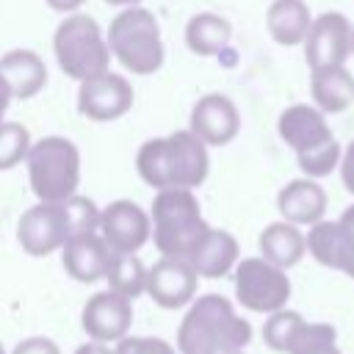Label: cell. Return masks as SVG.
<instances>
[{"instance_id": "6da1fadb", "label": "cell", "mask_w": 354, "mask_h": 354, "mask_svg": "<svg viewBox=\"0 0 354 354\" xmlns=\"http://www.w3.org/2000/svg\"><path fill=\"white\" fill-rule=\"evenodd\" d=\"M138 177L155 191L163 188H199L210 171L207 144L191 130H177L163 138H149L136 155Z\"/></svg>"}, {"instance_id": "7a4b0ae2", "label": "cell", "mask_w": 354, "mask_h": 354, "mask_svg": "<svg viewBox=\"0 0 354 354\" xmlns=\"http://www.w3.org/2000/svg\"><path fill=\"white\" fill-rule=\"evenodd\" d=\"M252 340V324L241 318L230 299L205 293L191 301L177 329L180 354H227L243 351Z\"/></svg>"}, {"instance_id": "3957f363", "label": "cell", "mask_w": 354, "mask_h": 354, "mask_svg": "<svg viewBox=\"0 0 354 354\" xmlns=\"http://www.w3.org/2000/svg\"><path fill=\"white\" fill-rule=\"evenodd\" d=\"M149 221H152V241L158 252L169 257H185V260L210 227L202 218L199 199L194 196L191 188L155 191Z\"/></svg>"}, {"instance_id": "277c9868", "label": "cell", "mask_w": 354, "mask_h": 354, "mask_svg": "<svg viewBox=\"0 0 354 354\" xmlns=\"http://www.w3.org/2000/svg\"><path fill=\"white\" fill-rule=\"evenodd\" d=\"M111 55L133 75H152L163 66V39L160 25L152 11L141 6H127L119 11L105 33Z\"/></svg>"}, {"instance_id": "5b68a950", "label": "cell", "mask_w": 354, "mask_h": 354, "mask_svg": "<svg viewBox=\"0 0 354 354\" xmlns=\"http://www.w3.org/2000/svg\"><path fill=\"white\" fill-rule=\"evenodd\" d=\"M28 180L41 202H64L77 194L80 185V152L64 136H44L30 144L28 158Z\"/></svg>"}, {"instance_id": "8992f818", "label": "cell", "mask_w": 354, "mask_h": 354, "mask_svg": "<svg viewBox=\"0 0 354 354\" xmlns=\"http://www.w3.org/2000/svg\"><path fill=\"white\" fill-rule=\"evenodd\" d=\"M53 50L61 72L72 80H86L91 75H100L111 69V47L97 25L94 17L88 14H66L64 22L55 28L53 36Z\"/></svg>"}, {"instance_id": "52a82bcc", "label": "cell", "mask_w": 354, "mask_h": 354, "mask_svg": "<svg viewBox=\"0 0 354 354\" xmlns=\"http://www.w3.org/2000/svg\"><path fill=\"white\" fill-rule=\"evenodd\" d=\"M235 271V299L252 313H277L290 299V279L285 268L268 263L266 257H243Z\"/></svg>"}, {"instance_id": "ba28073f", "label": "cell", "mask_w": 354, "mask_h": 354, "mask_svg": "<svg viewBox=\"0 0 354 354\" xmlns=\"http://www.w3.org/2000/svg\"><path fill=\"white\" fill-rule=\"evenodd\" d=\"M69 238V224L61 202H36L17 221V241L30 257H44L61 249Z\"/></svg>"}, {"instance_id": "9c48e42d", "label": "cell", "mask_w": 354, "mask_h": 354, "mask_svg": "<svg viewBox=\"0 0 354 354\" xmlns=\"http://www.w3.org/2000/svg\"><path fill=\"white\" fill-rule=\"evenodd\" d=\"M133 108V86L127 77L105 69L80 80L77 111L91 122H113Z\"/></svg>"}, {"instance_id": "30bf717a", "label": "cell", "mask_w": 354, "mask_h": 354, "mask_svg": "<svg viewBox=\"0 0 354 354\" xmlns=\"http://www.w3.org/2000/svg\"><path fill=\"white\" fill-rule=\"evenodd\" d=\"M301 44L310 69L346 64L351 55V22L340 11H324L321 17H313Z\"/></svg>"}, {"instance_id": "8fae6325", "label": "cell", "mask_w": 354, "mask_h": 354, "mask_svg": "<svg viewBox=\"0 0 354 354\" xmlns=\"http://www.w3.org/2000/svg\"><path fill=\"white\" fill-rule=\"evenodd\" d=\"M196 282L199 277L185 257L160 254V260H155V266L147 268V293L163 310L191 304L196 299Z\"/></svg>"}, {"instance_id": "7c38bea8", "label": "cell", "mask_w": 354, "mask_h": 354, "mask_svg": "<svg viewBox=\"0 0 354 354\" xmlns=\"http://www.w3.org/2000/svg\"><path fill=\"white\" fill-rule=\"evenodd\" d=\"M102 241L111 252H138L152 238L149 213L141 210L130 199H116L100 210V230Z\"/></svg>"}, {"instance_id": "4fadbf2b", "label": "cell", "mask_w": 354, "mask_h": 354, "mask_svg": "<svg viewBox=\"0 0 354 354\" xmlns=\"http://www.w3.org/2000/svg\"><path fill=\"white\" fill-rule=\"evenodd\" d=\"M83 332L97 343H116L127 335L133 321V299L116 293V290H100L94 293L80 313Z\"/></svg>"}, {"instance_id": "5bb4252c", "label": "cell", "mask_w": 354, "mask_h": 354, "mask_svg": "<svg viewBox=\"0 0 354 354\" xmlns=\"http://www.w3.org/2000/svg\"><path fill=\"white\" fill-rule=\"evenodd\" d=\"M188 130L199 141H205L207 147H224L241 130L238 105L227 94H205L191 108V124H188Z\"/></svg>"}, {"instance_id": "9a60e30c", "label": "cell", "mask_w": 354, "mask_h": 354, "mask_svg": "<svg viewBox=\"0 0 354 354\" xmlns=\"http://www.w3.org/2000/svg\"><path fill=\"white\" fill-rule=\"evenodd\" d=\"M111 246L102 241L100 232H83V235H72L66 238V243L61 246V263L64 271L83 285L100 282L105 279L108 263H111Z\"/></svg>"}, {"instance_id": "2e32d148", "label": "cell", "mask_w": 354, "mask_h": 354, "mask_svg": "<svg viewBox=\"0 0 354 354\" xmlns=\"http://www.w3.org/2000/svg\"><path fill=\"white\" fill-rule=\"evenodd\" d=\"M277 130H279V138L293 149V152H304V149H313L332 136V127L324 116L321 108L315 105H290L279 113V122H277Z\"/></svg>"}, {"instance_id": "e0dca14e", "label": "cell", "mask_w": 354, "mask_h": 354, "mask_svg": "<svg viewBox=\"0 0 354 354\" xmlns=\"http://www.w3.org/2000/svg\"><path fill=\"white\" fill-rule=\"evenodd\" d=\"M238 254H241V246L232 232L207 227V232L199 238V243L188 254V263L196 271V277L218 279V277H227L238 266Z\"/></svg>"}, {"instance_id": "ac0fdd59", "label": "cell", "mask_w": 354, "mask_h": 354, "mask_svg": "<svg viewBox=\"0 0 354 354\" xmlns=\"http://www.w3.org/2000/svg\"><path fill=\"white\" fill-rule=\"evenodd\" d=\"M277 210L282 213L285 221L296 227H310L321 221L326 213V191L313 177L290 180L277 196Z\"/></svg>"}, {"instance_id": "d6986e66", "label": "cell", "mask_w": 354, "mask_h": 354, "mask_svg": "<svg viewBox=\"0 0 354 354\" xmlns=\"http://www.w3.org/2000/svg\"><path fill=\"white\" fill-rule=\"evenodd\" d=\"M0 75L14 100H33L47 86V66L33 50H8L0 58Z\"/></svg>"}, {"instance_id": "ffe728a7", "label": "cell", "mask_w": 354, "mask_h": 354, "mask_svg": "<svg viewBox=\"0 0 354 354\" xmlns=\"http://www.w3.org/2000/svg\"><path fill=\"white\" fill-rule=\"evenodd\" d=\"M310 94L315 108L324 113H343L354 102V75L346 69V64L318 66L310 75Z\"/></svg>"}, {"instance_id": "44dd1931", "label": "cell", "mask_w": 354, "mask_h": 354, "mask_svg": "<svg viewBox=\"0 0 354 354\" xmlns=\"http://www.w3.org/2000/svg\"><path fill=\"white\" fill-rule=\"evenodd\" d=\"M260 257H266L268 263L279 266V268H293L296 263H301V257L307 254V241L304 232L290 224V221H274L260 232Z\"/></svg>"}, {"instance_id": "7402d4cb", "label": "cell", "mask_w": 354, "mask_h": 354, "mask_svg": "<svg viewBox=\"0 0 354 354\" xmlns=\"http://www.w3.org/2000/svg\"><path fill=\"white\" fill-rule=\"evenodd\" d=\"M313 14L304 0H274L266 11V28L271 39L282 47H296L310 30Z\"/></svg>"}, {"instance_id": "603a6c76", "label": "cell", "mask_w": 354, "mask_h": 354, "mask_svg": "<svg viewBox=\"0 0 354 354\" xmlns=\"http://www.w3.org/2000/svg\"><path fill=\"white\" fill-rule=\"evenodd\" d=\"M230 36H232V25L213 11H199L185 25V44L194 55L221 53L230 44Z\"/></svg>"}, {"instance_id": "cb8c5ba5", "label": "cell", "mask_w": 354, "mask_h": 354, "mask_svg": "<svg viewBox=\"0 0 354 354\" xmlns=\"http://www.w3.org/2000/svg\"><path fill=\"white\" fill-rule=\"evenodd\" d=\"M304 241H307V252L313 254L315 263L335 268V271L343 268L346 254H348V241H346L337 221L321 218V221L310 224V232H304Z\"/></svg>"}, {"instance_id": "d4e9b609", "label": "cell", "mask_w": 354, "mask_h": 354, "mask_svg": "<svg viewBox=\"0 0 354 354\" xmlns=\"http://www.w3.org/2000/svg\"><path fill=\"white\" fill-rule=\"evenodd\" d=\"M105 279L111 290L127 299H138L141 293H147V266L141 263L136 252H113Z\"/></svg>"}, {"instance_id": "484cf974", "label": "cell", "mask_w": 354, "mask_h": 354, "mask_svg": "<svg viewBox=\"0 0 354 354\" xmlns=\"http://www.w3.org/2000/svg\"><path fill=\"white\" fill-rule=\"evenodd\" d=\"M329 346H337V329L332 324H313L301 321L288 343L285 354H318Z\"/></svg>"}, {"instance_id": "4316f807", "label": "cell", "mask_w": 354, "mask_h": 354, "mask_svg": "<svg viewBox=\"0 0 354 354\" xmlns=\"http://www.w3.org/2000/svg\"><path fill=\"white\" fill-rule=\"evenodd\" d=\"M340 155H343L340 144H337L335 138H329V141H324V144H318V147H313V149L296 152V163H299V169L304 171V177L318 180V177L332 174V171L340 166Z\"/></svg>"}, {"instance_id": "83f0119b", "label": "cell", "mask_w": 354, "mask_h": 354, "mask_svg": "<svg viewBox=\"0 0 354 354\" xmlns=\"http://www.w3.org/2000/svg\"><path fill=\"white\" fill-rule=\"evenodd\" d=\"M30 133L19 122H0V171L19 166L30 149Z\"/></svg>"}, {"instance_id": "f1b7e54d", "label": "cell", "mask_w": 354, "mask_h": 354, "mask_svg": "<svg viewBox=\"0 0 354 354\" xmlns=\"http://www.w3.org/2000/svg\"><path fill=\"white\" fill-rule=\"evenodd\" d=\"M304 318L296 313V310H277V313H268V321L263 324V340H266V346L268 348H274V351H279V354H285L288 351V343H290V337H293V332H296V326L301 324Z\"/></svg>"}, {"instance_id": "f546056e", "label": "cell", "mask_w": 354, "mask_h": 354, "mask_svg": "<svg viewBox=\"0 0 354 354\" xmlns=\"http://www.w3.org/2000/svg\"><path fill=\"white\" fill-rule=\"evenodd\" d=\"M64 213H66V224H69V238L72 235H83V232H97L100 230V207L80 194H72L69 199L61 202Z\"/></svg>"}, {"instance_id": "4dcf8cb0", "label": "cell", "mask_w": 354, "mask_h": 354, "mask_svg": "<svg viewBox=\"0 0 354 354\" xmlns=\"http://www.w3.org/2000/svg\"><path fill=\"white\" fill-rule=\"evenodd\" d=\"M113 354H177V348L160 337H144V335H124L116 340Z\"/></svg>"}, {"instance_id": "1f68e13d", "label": "cell", "mask_w": 354, "mask_h": 354, "mask_svg": "<svg viewBox=\"0 0 354 354\" xmlns=\"http://www.w3.org/2000/svg\"><path fill=\"white\" fill-rule=\"evenodd\" d=\"M11 354H61V348L50 337H25Z\"/></svg>"}, {"instance_id": "d6a6232c", "label": "cell", "mask_w": 354, "mask_h": 354, "mask_svg": "<svg viewBox=\"0 0 354 354\" xmlns=\"http://www.w3.org/2000/svg\"><path fill=\"white\" fill-rule=\"evenodd\" d=\"M340 180H343V188L348 191V194H354V141L343 149V155H340Z\"/></svg>"}, {"instance_id": "836d02e7", "label": "cell", "mask_w": 354, "mask_h": 354, "mask_svg": "<svg viewBox=\"0 0 354 354\" xmlns=\"http://www.w3.org/2000/svg\"><path fill=\"white\" fill-rule=\"evenodd\" d=\"M337 224H340V230H343V235H346L348 246H354V205H348V207L340 213Z\"/></svg>"}, {"instance_id": "e575fe53", "label": "cell", "mask_w": 354, "mask_h": 354, "mask_svg": "<svg viewBox=\"0 0 354 354\" xmlns=\"http://www.w3.org/2000/svg\"><path fill=\"white\" fill-rule=\"evenodd\" d=\"M53 11H61V14H75L86 0H44Z\"/></svg>"}, {"instance_id": "d590c367", "label": "cell", "mask_w": 354, "mask_h": 354, "mask_svg": "<svg viewBox=\"0 0 354 354\" xmlns=\"http://www.w3.org/2000/svg\"><path fill=\"white\" fill-rule=\"evenodd\" d=\"M11 88H8V83L3 80V75H0V122H3V116H6V111H8V105H11Z\"/></svg>"}, {"instance_id": "8d00e7d4", "label": "cell", "mask_w": 354, "mask_h": 354, "mask_svg": "<svg viewBox=\"0 0 354 354\" xmlns=\"http://www.w3.org/2000/svg\"><path fill=\"white\" fill-rule=\"evenodd\" d=\"M75 354H113V348H108L105 343H97V340H91V343L80 346Z\"/></svg>"}, {"instance_id": "74e56055", "label": "cell", "mask_w": 354, "mask_h": 354, "mask_svg": "<svg viewBox=\"0 0 354 354\" xmlns=\"http://www.w3.org/2000/svg\"><path fill=\"white\" fill-rule=\"evenodd\" d=\"M343 274H348L351 279H354V246H348V254H346V263H343V268H340Z\"/></svg>"}, {"instance_id": "f35d334b", "label": "cell", "mask_w": 354, "mask_h": 354, "mask_svg": "<svg viewBox=\"0 0 354 354\" xmlns=\"http://www.w3.org/2000/svg\"><path fill=\"white\" fill-rule=\"evenodd\" d=\"M108 6H119V8H127V6H138L141 0H105Z\"/></svg>"}, {"instance_id": "ab89813d", "label": "cell", "mask_w": 354, "mask_h": 354, "mask_svg": "<svg viewBox=\"0 0 354 354\" xmlns=\"http://www.w3.org/2000/svg\"><path fill=\"white\" fill-rule=\"evenodd\" d=\"M318 354H343L337 346H329V348H324V351H318Z\"/></svg>"}, {"instance_id": "60d3db41", "label": "cell", "mask_w": 354, "mask_h": 354, "mask_svg": "<svg viewBox=\"0 0 354 354\" xmlns=\"http://www.w3.org/2000/svg\"><path fill=\"white\" fill-rule=\"evenodd\" d=\"M351 55H354V25H351Z\"/></svg>"}, {"instance_id": "b9f144b4", "label": "cell", "mask_w": 354, "mask_h": 354, "mask_svg": "<svg viewBox=\"0 0 354 354\" xmlns=\"http://www.w3.org/2000/svg\"><path fill=\"white\" fill-rule=\"evenodd\" d=\"M0 354H6V348H3V343H0Z\"/></svg>"}, {"instance_id": "7bdbcfd3", "label": "cell", "mask_w": 354, "mask_h": 354, "mask_svg": "<svg viewBox=\"0 0 354 354\" xmlns=\"http://www.w3.org/2000/svg\"><path fill=\"white\" fill-rule=\"evenodd\" d=\"M227 354H243V351H227Z\"/></svg>"}]
</instances>
